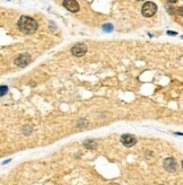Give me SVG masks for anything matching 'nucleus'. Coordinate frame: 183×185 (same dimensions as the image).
Listing matches in <instances>:
<instances>
[{"label":"nucleus","instance_id":"nucleus-11","mask_svg":"<svg viewBox=\"0 0 183 185\" xmlns=\"http://www.w3.org/2000/svg\"><path fill=\"white\" fill-rule=\"evenodd\" d=\"M176 12L180 16H182V17H183V7H179V8L176 9Z\"/></svg>","mask_w":183,"mask_h":185},{"label":"nucleus","instance_id":"nucleus-1","mask_svg":"<svg viewBox=\"0 0 183 185\" xmlns=\"http://www.w3.org/2000/svg\"><path fill=\"white\" fill-rule=\"evenodd\" d=\"M18 28L24 34H33L37 30V22L30 16H22L17 24Z\"/></svg>","mask_w":183,"mask_h":185},{"label":"nucleus","instance_id":"nucleus-5","mask_svg":"<svg viewBox=\"0 0 183 185\" xmlns=\"http://www.w3.org/2000/svg\"><path fill=\"white\" fill-rule=\"evenodd\" d=\"M121 142L126 147H132V146H135L137 144V139L135 135L127 133V134L121 135Z\"/></svg>","mask_w":183,"mask_h":185},{"label":"nucleus","instance_id":"nucleus-8","mask_svg":"<svg viewBox=\"0 0 183 185\" xmlns=\"http://www.w3.org/2000/svg\"><path fill=\"white\" fill-rule=\"evenodd\" d=\"M103 30L105 31V32H112L113 27L111 24H105V25H103Z\"/></svg>","mask_w":183,"mask_h":185},{"label":"nucleus","instance_id":"nucleus-13","mask_svg":"<svg viewBox=\"0 0 183 185\" xmlns=\"http://www.w3.org/2000/svg\"><path fill=\"white\" fill-rule=\"evenodd\" d=\"M168 2H171V3H175V2H177V0H167Z\"/></svg>","mask_w":183,"mask_h":185},{"label":"nucleus","instance_id":"nucleus-6","mask_svg":"<svg viewBox=\"0 0 183 185\" xmlns=\"http://www.w3.org/2000/svg\"><path fill=\"white\" fill-rule=\"evenodd\" d=\"M164 168L170 173H174L177 169V163L174 158H166L164 160Z\"/></svg>","mask_w":183,"mask_h":185},{"label":"nucleus","instance_id":"nucleus-4","mask_svg":"<svg viewBox=\"0 0 183 185\" xmlns=\"http://www.w3.org/2000/svg\"><path fill=\"white\" fill-rule=\"evenodd\" d=\"M31 62V56L28 53H24V54H19L15 59V65L18 67H26Z\"/></svg>","mask_w":183,"mask_h":185},{"label":"nucleus","instance_id":"nucleus-2","mask_svg":"<svg viewBox=\"0 0 183 185\" xmlns=\"http://www.w3.org/2000/svg\"><path fill=\"white\" fill-rule=\"evenodd\" d=\"M157 12V6L155 5L154 2H145L144 3V6L141 8V14L145 17H151L156 14Z\"/></svg>","mask_w":183,"mask_h":185},{"label":"nucleus","instance_id":"nucleus-15","mask_svg":"<svg viewBox=\"0 0 183 185\" xmlns=\"http://www.w3.org/2000/svg\"><path fill=\"white\" fill-rule=\"evenodd\" d=\"M182 168H183V160H182Z\"/></svg>","mask_w":183,"mask_h":185},{"label":"nucleus","instance_id":"nucleus-16","mask_svg":"<svg viewBox=\"0 0 183 185\" xmlns=\"http://www.w3.org/2000/svg\"><path fill=\"white\" fill-rule=\"evenodd\" d=\"M137 1H142V0H137Z\"/></svg>","mask_w":183,"mask_h":185},{"label":"nucleus","instance_id":"nucleus-3","mask_svg":"<svg viewBox=\"0 0 183 185\" xmlns=\"http://www.w3.org/2000/svg\"><path fill=\"white\" fill-rule=\"evenodd\" d=\"M86 52H87V46H86V44H84V43H77V44H75L74 46H72V49H71L72 56H78V58L85 56Z\"/></svg>","mask_w":183,"mask_h":185},{"label":"nucleus","instance_id":"nucleus-9","mask_svg":"<svg viewBox=\"0 0 183 185\" xmlns=\"http://www.w3.org/2000/svg\"><path fill=\"white\" fill-rule=\"evenodd\" d=\"M84 144H85V146H91V148H94V147H95V141H94V140L85 141Z\"/></svg>","mask_w":183,"mask_h":185},{"label":"nucleus","instance_id":"nucleus-12","mask_svg":"<svg viewBox=\"0 0 183 185\" xmlns=\"http://www.w3.org/2000/svg\"><path fill=\"white\" fill-rule=\"evenodd\" d=\"M167 34L168 35H176V33H174V32H167Z\"/></svg>","mask_w":183,"mask_h":185},{"label":"nucleus","instance_id":"nucleus-10","mask_svg":"<svg viewBox=\"0 0 183 185\" xmlns=\"http://www.w3.org/2000/svg\"><path fill=\"white\" fill-rule=\"evenodd\" d=\"M7 90H8V88H7L6 86H1V96H3V95L6 94Z\"/></svg>","mask_w":183,"mask_h":185},{"label":"nucleus","instance_id":"nucleus-7","mask_svg":"<svg viewBox=\"0 0 183 185\" xmlns=\"http://www.w3.org/2000/svg\"><path fill=\"white\" fill-rule=\"evenodd\" d=\"M63 7L71 12H79V3L77 2L76 0H65L63 1Z\"/></svg>","mask_w":183,"mask_h":185},{"label":"nucleus","instance_id":"nucleus-14","mask_svg":"<svg viewBox=\"0 0 183 185\" xmlns=\"http://www.w3.org/2000/svg\"><path fill=\"white\" fill-rule=\"evenodd\" d=\"M110 185H118L116 183H112V184H110Z\"/></svg>","mask_w":183,"mask_h":185}]
</instances>
